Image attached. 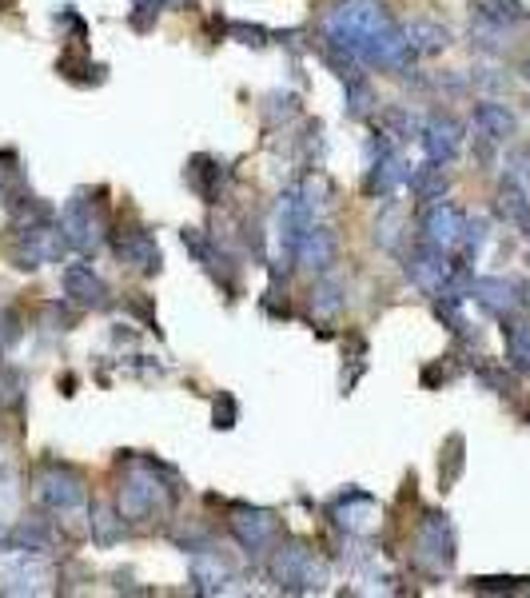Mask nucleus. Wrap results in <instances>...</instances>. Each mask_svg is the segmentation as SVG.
<instances>
[{"label":"nucleus","mask_w":530,"mask_h":598,"mask_svg":"<svg viewBox=\"0 0 530 598\" xmlns=\"http://www.w3.org/2000/svg\"><path fill=\"white\" fill-rule=\"evenodd\" d=\"M319 40L347 48L359 64H371V68L407 72L415 64V48L407 40V28L387 12L383 0H339L323 16Z\"/></svg>","instance_id":"1"},{"label":"nucleus","mask_w":530,"mask_h":598,"mask_svg":"<svg viewBox=\"0 0 530 598\" xmlns=\"http://www.w3.org/2000/svg\"><path fill=\"white\" fill-rule=\"evenodd\" d=\"M168 467L152 463V459H136L120 483V495H116V511L120 519L128 523H148L156 515H168L172 503H176V487H168L160 475Z\"/></svg>","instance_id":"2"},{"label":"nucleus","mask_w":530,"mask_h":598,"mask_svg":"<svg viewBox=\"0 0 530 598\" xmlns=\"http://www.w3.org/2000/svg\"><path fill=\"white\" fill-rule=\"evenodd\" d=\"M267 571H271V583L287 595H323L331 583L327 563L303 543H275Z\"/></svg>","instance_id":"3"},{"label":"nucleus","mask_w":530,"mask_h":598,"mask_svg":"<svg viewBox=\"0 0 530 598\" xmlns=\"http://www.w3.org/2000/svg\"><path fill=\"white\" fill-rule=\"evenodd\" d=\"M56 228H60L68 252H96L108 236V204L100 200V192H76L64 200Z\"/></svg>","instance_id":"4"},{"label":"nucleus","mask_w":530,"mask_h":598,"mask_svg":"<svg viewBox=\"0 0 530 598\" xmlns=\"http://www.w3.org/2000/svg\"><path fill=\"white\" fill-rule=\"evenodd\" d=\"M455 555H459V535H455L451 515L427 511L423 523H419V531H415V543H411V563H415L423 575L443 579V575H451Z\"/></svg>","instance_id":"5"},{"label":"nucleus","mask_w":530,"mask_h":598,"mask_svg":"<svg viewBox=\"0 0 530 598\" xmlns=\"http://www.w3.org/2000/svg\"><path fill=\"white\" fill-rule=\"evenodd\" d=\"M36 499L52 511V515H72L88 503V487H84V475L68 463H56L48 459L40 471H36Z\"/></svg>","instance_id":"6"},{"label":"nucleus","mask_w":530,"mask_h":598,"mask_svg":"<svg viewBox=\"0 0 530 598\" xmlns=\"http://www.w3.org/2000/svg\"><path fill=\"white\" fill-rule=\"evenodd\" d=\"M68 252L60 228L52 224H32V228H16V240H12V264L20 272H36L44 264H60Z\"/></svg>","instance_id":"7"},{"label":"nucleus","mask_w":530,"mask_h":598,"mask_svg":"<svg viewBox=\"0 0 530 598\" xmlns=\"http://www.w3.org/2000/svg\"><path fill=\"white\" fill-rule=\"evenodd\" d=\"M228 527H232V539L252 559L271 555V547L279 543V519H275V511H264V507H232Z\"/></svg>","instance_id":"8"},{"label":"nucleus","mask_w":530,"mask_h":598,"mask_svg":"<svg viewBox=\"0 0 530 598\" xmlns=\"http://www.w3.org/2000/svg\"><path fill=\"white\" fill-rule=\"evenodd\" d=\"M180 240H184V248H188V252H192L200 264H204V272H208V276H212V280H216V284H220L228 296H232V299L240 296L236 264H232V256H228V252H224V248H220V244H216L208 232H200V228H184V232H180Z\"/></svg>","instance_id":"9"},{"label":"nucleus","mask_w":530,"mask_h":598,"mask_svg":"<svg viewBox=\"0 0 530 598\" xmlns=\"http://www.w3.org/2000/svg\"><path fill=\"white\" fill-rule=\"evenodd\" d=\"M451 264H455V260H447V252H443V248H435V244L419 240V244L411 248V256H407V280H411L423 296L435 299L439 292H443L447 276H451Z\"/></svg>","instance_id":"10"},{"label":"nucleus","mask_w":530,"mask_h":598,"mask_svg":"<svg viewBox=\"0 0 530 598\" xmlns=\"http://www.w3.org/2000/svg\"><path fill=\"white\" fill-rule=\"evenodd\" d=\"M471 296H475V303H479L487 315H495V319H515V311L527 303V288H523L519 280H511V276H479V280L471 284Z\"/></svg>","instance_id":"11"},{"label":"nucleus","mask_w":530,"mask_h":598,"mask_svg":"<svg viewBox=\"0 0 530 598\" xmlns=\"http://www.w3.org/2000/svg\"><path fill=\"white\" fill-rule=\"evenodd\" d=\"M419 228H423V240H427V244L451 252V248H459V240H463L467 212H463L459 204H451V200H435V204H427Z\"/></svg>","instance_id":"12"},{"label":"nucleus","mask_w":530,"mask_h":598,"mask_svg":"<svg viewBox=\"0 0 530 598\" xmlns=\"http://www.w3.org/2000/svg\"><path fill=\"white\" fill-rule=\"evenodd\" d=\"M52 579V567L44 559V551H16V559H8L4 567V595H44Z\"/></svg>","instance_id":"13"},{"label":"nucleus","mask_w":530,"mask_h":598,"mask_svg":"<svg viewBox=\"0 0 530 598\" xmlns=\"http://www.w3.org/2000/svg\"><path fill=\"white\" fill-rule=\"evenodd\" d=\"M331 519H335L347 535L363 539V535H371V531L379 527V503H375V495H367V491H343V495L335 499V507H331Z\"/></svg>","instance_id":"14"},{"label":"nucleus","mask_w":530,"mask_h":598,"mask_svg":"<svg viewBox=\"0 0 530 598\" xmlns=\"http://www.w3.org/2000/svg\"><path fill=\"white\" fill-rule=\"evenodd\" d=\"M60 284H64V296L72 299L76 307H92V311H104L112 296H108V284L100 280V272L92 268V264H68L64 272H60Z\"/></svg>","instance_id":"15"},{"label":"nucleus","mask_w":530,"mask_h":598,"mask_svg":"<svg viewBox=\"0 0 530 598\" xmlns=\"http://www.w3.org/2000/svg\"><path fill=\"white\" fill-rule=\"evenodd\" d=\"M419 144H423L427 160L451 164V160L459 156V148H463V124H459L451 112H435V116H427Z\"/></svg>","instance_id":"16"},{"label":"nucleus","mask_w":530,"mask_h":598,"mask_svg":"<svg viewBox=\"0 0 530 598\" xmlns=\"http://www.w3.org/2000/svg\"><path fill=\"white\" fill-rule=\"evenodd\" d=\"M335 256H339V240H335V232H331L327 224L315 220V224L303 232L299 248H295V264H299L303 272H311V276H327L331 264H335Z\"/></svg>","instance_id":"17"},{"label":"nucleus","mask_w":530,"mask_h":598,"mask_svg":"<svg viewBox=\"0 0 530 598\" xmlns=\"http://www.w3.org/2000/svg\"><path fill=\"white\" fill-rule=\"evenodd\" d=\"M112 248H116V256H120L128 268H136V272H144V276H156V272L164 268L160 244H156V236L144 232V228H128V232H120Z\"/></svg>","instance_id":"18"},{"label":"nucleus","mask_w":530,"mask_h":598,"mask_svg":"<svg viewBox=\"0 0 530 598\" xmlns=\"http://www.w3.org/2000/svg\"><path fill=\"white\" fill-rule=\"evenodd\" d=\"M232 567L220 559V551H212V547H204V551H196V559H192V591L196 595H228L232 587Z\"/></svg>","instance_id":"19"},{"label":"nucleus","mask_w":530,"mask_h":598,"mask_svg":"<svg viewBox=\"0 0 530 598\" xmlns=\"http://www.w3.org/2000/svg\"><path fill=\"white\" fill-rule=\"evenodd\" d=\"M495 212H499L503 224L519 228V232L530 240V196L515 176H507V180L499 184V192H495Z\"/></svg>","instance_id":"20"},{"label":"nucleus","mask_w":530,"mask_h":598,"mask_svg":"<svg viewBox=\"0 0 530 598\" xmlns=\"http://www.w3.org/2000/svg\"><path fill=\"white\" fill-rule=\"evenodd\" d=\"M184 180H188V188H192L204 204H216V200L224 196L228 172H224V164H220V160H212V156H192V164H188Z\"/></svg>","instance_id":"21"},{"label":"nucleus","mask_w":530,"mask_h":598,"mask_svg":"<svg viewBox=\"0 0 530 598\" xmlns=\"http://www.w3.org/2000/svg\"><path fill=\"white\" fill-rule=\"evenodd\" d=\"M443 168H447V164H439V160H423L419 168H411L407 188H411V196H415L419 204L447 200V192H451V176H447Z\"/></svg>","instance_id":"22"},{"label":"nucleus","mask_w":530,"mask_h":598,"mask_svg":"<svg viewBox=\"0 0 530 598\" xmlns=\"http://www.w3.org/2000/svg\"><path fill=\"white\" fill-rule=\"evenodd\" d=\"M475 128H479L483 136H491L495 144H503V140H511V136L519 132V120H515V112H511L507 104L483 100V104H475Z\"/></svg>","instance_id":"23"},{"label":"nucleus","mask_w":530,"mask_h":598,"mask_svg":"<svg viewBox=\"0 0 530 598\" xmlns=\"http://www.w3.org/2000/svg\"><path fill=\"white\" fill-rule=\"evenodd\" d=\"M507 20H499L491 8H483V4H475V16H471V40L479 44V48H487V52H503L507 48Z\"/></svg>","instance_id":"24"},{"label":"nucleus","mask_w":530,"mask_h":598,"mask_svg":"<svg viewBox=\"0 0 530 598\" xmlns=\"http://www.w3.org/2000/svg\"><path fill=\"white\" fill-rule=\"evenodd\" d=\"M403 28H407V40H411L415 56H439V52L451 48V32L439 20H411Z\"/></svg>","instance_id":"25"},{"label":"nucleus","mask_w":530,"mask_h":598,"mask_svg":"<svg viewBox=\"0 0 530 598\" xmlns=\"http://www.w3.org/2000/svg\"><path fill=\"white\" fill-rule=\"evenodd\" d=\"M343 307H347V296H343V284H339L335 276L315 280V288H311V315H315V319L335 323V319L343 315Z\"/></svg>","instance_id":"26"},{"label":"nucleus","mask_w":530,"mask_h":598,"mask_svg":"<svg viewBox=\"0 0 530 598\" xmlns=\"http://www.w3.org/2000/svg\"><path fill=\"white\" fill-rule=\"evenodd\" d=\"M503 335H507V363H511V371L530 375V319H503Z\"/></svg>","instance_id":"27"},{"label":"nucleus","mask_w":530,"mask_h":598,"mask_svg":"<svg viewBox=\"0 0 530 598\" xmlns=\"http://www.w3.org/2000/svg\"><path fill=\"white\" fill-rule=\"evenodd\" d=\"M403 236H407V216L399 204H387L375 220V244L387 248V252H399L403 248Z\"/></svg>","instance_id":"28"},{"label":"nucleus","mask_w":530,"mask_h":598,"mask_svg":"<svg viewBox=\"0 0 530 598\" xmlns=\"http://www.w3.org/2000/svg\"><path fill=\"white\" fill-rule=\"evenodd\" d=\"M379 124H383V132H391L399 144H407V140H419V136H423V124H427V120H419L411 108H399V104H395V108H387V112L379 116Z\"/></svg>","instance_id":"29"},{"label":"nucleus","mask_w":530,"mask_h":598,"mask_svg":"<svg viewBox=\"0 0 530 598\" xmlns=\"http://www.w3.org/2000/svg\"><path fill=\"white\" fill-rule=\"evenodd\" d=\"M467 439L463 435H451L447 439V447H443V459H439V487L443 491H451L455 483H459V475H463V467H467Z\"/></svg>","instance_id":"30"},{"label":"nucleus","mask_w":530,"mask_h":598,"mask_svg":"<svg viewBox=\"0 0 530 598\" xmlns=\"http://www.w3.org/2000/svg\"><path fill=\"white\" fill-rule=\"evenodd\" d=\"M347 84V100H343V112L351 116V120H367L379 104H375V88L363 80V76H355V80H343Z\"/></svg>","instance_id":"31"},{"label":"nucleus","mask_w":530,"mask_h":598,"mask_svg":"<svg viewBox=\"0 0 530 598\" xmlns=\"http://www.w3.org/2000/svg\"><path fill=\"white\" fill-rule=\"evenodd\" d=\"M48 543H52V531L40 523V519H24L20 527H12V543L8 547H16V551H48Z\"/></svg>","instance_id":"32"},{"label":"nucleus","mask_w":530,"mask_h":598,"mask_svg":"<svg viewBox=\"0 0 530 598\" xmlns=\"http://www.w3.org/2000/svg\"><path fill=\"white\" fill-rule=\"evenodd\" d=\"M487 236H491V224L483 220V216H467V228H463V240H459V252H463V260H475L479 252H483V244H487Z\"/></svg>","instance_id":"33"},{"label":"nucleus","mask_w":530,"mask_h":598,"mask_svg":"<svg viewBox=\"0 0 530 598\" xmlns=\"http://www.w3.org/2000/svg\"><path fill=\"white\" fill-rule=\"evenodd\" d=\"M120 531H124V519H116L108 507H92V535L100 547H112L120 539Z\"/></svg>","instance_id":"34"},{"label":"nucleus","mask_w":530,"mask_h":598,"mask_svg":"<svg viewBox=\"0 0 530 598\" xmlns=\"http://www.w3.org/2000/svg\"><path fill=\"white\" fill-rule=\"evenodd\" d=\"M20 335H24L20 311H16V307H0V355H4L12 343H20Z\"/></svg>","instance_id":"35"},{"label":"nucleus","mask_w":530,"mask_h":598,"mask_svg":"<svg viewBox=\"0 0 530 598\" xmlns=\"http://www.w3.org/2000/svg\"><path fill=\"white\" fill-rule=\"evenodd\" d=\"M228 36H236L240 44H252V48H264L271 40V32L260 24H248V20H228Z\"/></svg>","instance_id":"36"},{"label":"nucleus","mask_w":530,"mask_h":598,"mask_svg":"<svg viewBox=\"0 0 530 598\" xmlns=\"http://www.w3.org/2000/svg\"><path fill=\"white\" fill-rule=\"evenodd\" d=\"M212 419H216V427H220V431H232V427H236L240 407H236V399H232L228 391H220V395H216V411H212Z\"/></svg>","instance_id":"37"},{"label":"nucleus","mask_w":530,"mask_h":598,"mask_svg":"<svg viewBox=\"0 0 530 598\" xmlns=\"http://www.w3.org/2000/svg\"><path fill=\"white\" fill-rule=\"evenodd\" d=\"M483 8H491L499 20H507V24H519V20H527V8H523V0H483Z\"/></svg>","instance_id":"38"},{"label":"nucleus","mask_w":530,"mask_h":598,"mask_svg":"<svg viewBox=\"0 0 530 598\" xmlns=\"http://www.w3.org/2000/svg\"><path fill=\"white\" fill-rule=\"evenodd\" d=\"M479 379H483L487 387H495L499 395H511V375H507V371H499L495 363H479Z\"/></svg>","instance_id":"39"},{"label":"nucleus","mask_w":530,"mask_h":598,"mask_svg":"<svg viewBox=\"0 0 530 598\" xmlns=\"http://www.w3.org/2000/svg\"><path fill=\"white\" fill-rule=\"evenodd\" d=\"M264 311H267V315H287V292L279 296V288H267Z\"/></svg>","instance_id":"40"},{"label":"nucleus","mask_w":530,"mask_h":598,"mask_svg":"<svg viewBox=\"0 0 530 598\" xmlns=\"http://www.w3.org/2000/svg\"><path fill=\"white\" fill-rule=\"evenodd\" d=\"M12 543V519H8V511L0 507V551Z\"/></svg>","instance_id":"41"},{"label":"nucleus","mask_w":530,"mask_h":598,"mask_svg":"<svg viewBox=\"0 0 530 598\" xmlns=\"http://www.w3.org/2000/svg\"><path fill=\"white\" fill-rule=\"evenodd\" d=\"M519 72H523V80H530V60H523V68H519Z\"/></svg>","instance_id":"42"},{"label":"nucleus","mask_w":530,"mask_h":598,"mask_svg":"<svg viewBox=\"0 0 530 598\" xmlns=\"http://www.w3.org/2000/svg\"><path fill=\"white\" fill-rule=\"evenodd\" d=\"M168 4H188V0H168Z\"/></svg>","instance_id":"43"},{"label":"nucleus","mask_w":530,"mask_h":598,"mask_svg":"<svg viewBox=\"0 0 530 598\" xmlns=\"http://www.w3.org/2000/svg\"><path fill=\"white\" fill-rule=\"evenodd\" d=\"M0 204H4V188H0Z\"/></svg>","instance_id":"44"},{"label":"nucleus","mask_w":530,"mask_h":598,"mask_svg":"<svg viewBox=\"0 0 530 598\" xmlns=\"http://www.w3.org/2000/svg\"><path fill=\"white\" fill-rule=\"evenodd\" d=\"M527 423H530V411H527Z\"/></svg>","instance_id":"45"}]
</instances>
